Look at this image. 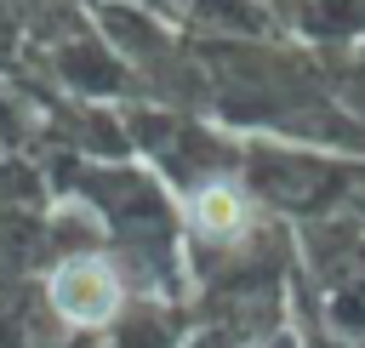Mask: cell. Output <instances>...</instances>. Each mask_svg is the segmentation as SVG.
<instances>
[{
  "mask_svg": "<svg viewBox=\"0 0 365 348\" xmlns=\"http://www.w3.org/2000/svg\"><path fill=\"white\" fill-rule=\"evenodd\" d=\"M46 297H51V308H57V319H63V325L91 331V325H108V319L120 314L125 285H120V274H114V262H108V257L86 251V257H63V262L51 268Z\"/></svg>",
  "mask_w": 365,
  "mask_h": 348,
  "instance_id": "1",
  "label": "cell"
},
{
  "mask_svg": "<svg viewBox=\"0 0 365 348\" xmlns=\"http://www.w3.org/2000/svg\"><path fill=\"white\" fill-rule=\"evenodd\" d=\"M188 222L200 240H240L245 234V188L228 177H211L188 194Z\"/></svg>",
  "mask_w": 365,
  "mask_h": 348,
  "instance_id": "2",
  "label": "cell"
}]
</instances>
